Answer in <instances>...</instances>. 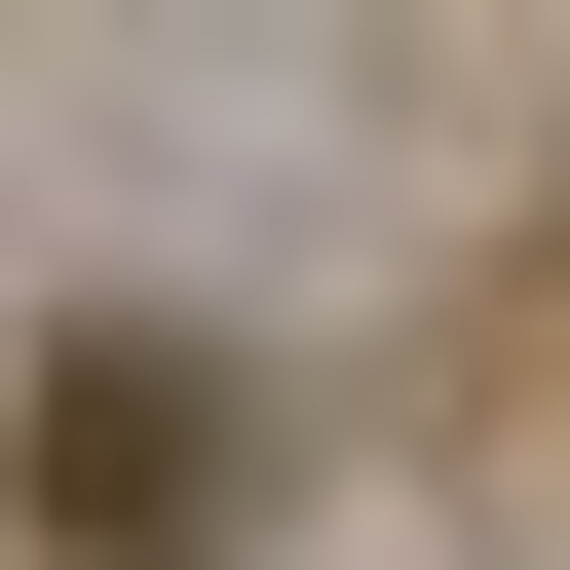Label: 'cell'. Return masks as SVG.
Masks as SVG:
<instances>
[{
    "label": "cell",
    "instance_id": "cell-1",
    "mask_svg": "<svg viewBox=\"0 0 570 570\" xmlns=\"http://www.w3.org/2000/svg\"><path fill=\"white\" fill-rule=\"evenodd\" d=\"M0 494H39V570H228L266 532V381L190 305H77L39 381H0Z\"/></svg>",
    "mask_w": 570,
    "mask_h": 570
}]
</instances>
